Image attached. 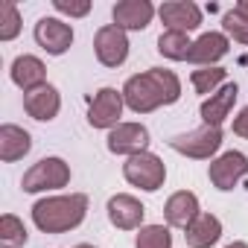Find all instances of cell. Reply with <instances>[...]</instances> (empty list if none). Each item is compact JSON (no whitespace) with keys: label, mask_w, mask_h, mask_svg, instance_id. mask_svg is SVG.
Returning <instances> with one entry per match:
<instances>
[{"label":"cell","mask_w":248,"mask_h":248,"mask_svg":"<svg viewBox=\"0 0 248 248\" xmlns=\"http://www.w3.org/2000/svg\"><path fill=\"white\" fill-rule=\"evenodd\" d=\"M126 108L135 114H152L161 105H175L181 99V79L175 70L167 67H149L143 73H135L126 79V85L120 88Z\"/></svg>","instance_id":"1"},{"label":"cell","mask_w":248,"mask_h":248,"mask_svg":"<svg viewBox=\"0 0 248 248\" xmlns=\"http://www.w3.org/2000/svg\"><path fill=\"white\" fill-rule=\"evenodd\" d=\"M32 225L41 233H67L79 228L88 216V196L67 193V196H44L32 204Z\"/></svg>","instance_id":"2"},{"label":"cell","mask_w":248,"mask_h":248,"mask_svg":"<svg viewBox=\"0 0 248 248\" xmlns=\"http://www.w3.org/2000/svg\"><path fill=\"white\" fill-rule=\"evenodd\" d=\"M70 184V164L64 158H41L38 164H32L24 178H21V190L24 193H53Z\"/></svg>","instance_id":"3"},{"label":"cell","mask_w":248,"mask_h":248,"mask_svg":"<svg viewBox=\"0 0 248 248\" xmlns=\"http://www.w3.org/2000/svg\"><path fill=\"white\" fill-rule=\"evenodd\" d=\"M170 149L184 158H193V161H213V155L222 149V129L202 123L199 129L170 138Z\"/></svg>","instance_id":"4"},{"label":"cell","mask_w":248,"mask_h":248,"mask_svg":"<svg viewBox=\"0 0 248 248\" xmlns=\"http://www.w3.org/2000/svg\"><path fill=\"white\" fill-rule=\"evenodd\" d=\"M123 178L132 187L143 190V193H155L167 181V164L155 152H140L135 158H126V164H123Z\"/></svg>","instance_id":"5"},{"label":"cell","mask_w":248,"mask_h":248,"mask_svg":"<svg viewBox=\"0 0 248 248\" xmlns=\"http://www.w3.org/2000/svg\"><path fill=\"white\" fill-rule=\"evenodd\" d=\"M123 108H126V99H123V91L105 85L99 88L91 102H88V126L91 129H105L111 132L114 126H120V117H123Z\"/></svg>","instance_id":"6"},{"label":"cell","mask_w":248,"mask_h":248,"mask_svg":"<svg viewBox=\"0 0 248 248\" xmlns=\"http://www.w3.org/2000/svg\"><path fill=\"white\" fill-rule=\"evenodd\" d=\"M149 129L143 126V123H120V126H114L105 138V146L111 155H123V158H135L140 152H149Z\"/></svg>","instance_id":"7"},{"label":"cell","mask_w":248,"mask_h":248,"mask_svg":"<svg viewBox=\"0 0 248 248\" xmlns=\"http://www.w3.org/2000/svg\"><path fill=\"white\" fill-rule=\"evenodd\" d=\"M245 175H248V155H242V152H236V149L222 152V155L213 158L210 167H207V178H210V184H213L219 193H231Z\"/></svg>","instance_id":"8"},{"label":"cell","mask_w":248,"mask_h":248,"mask_svg":"<svg viewBox=\"0 0 248 248\" xmlns=\"http://www.w3.org/2000/svg\"><path fill=\"white\" fill-rule=\"evenodd\" d=\"M129 35L114 24H105L93 32V53L102 67H120L129 59Z\"/></svg>","instance_id":"9"},{"label":"cell","mask_w":248,"mask_h":248,"mask_svg":"<svg viewBox=\"0 0 248 248\" xmlns=\"http://www.w3.org/2000/svg\"><path fill=\"white\" fill-rule=\"evenodd\" d=\"M35 44L47 53V56H64L73 47V27L62 18H38L35 30H32Z\"/></svg>","instance_id":"10"},{"label":"cell","mask_w":248,"mask_h":248,"mask_svg":"<svg viewBox=\"0 0 248 248\" xmlns=\"http://www.w3.org/2000/svg\"><path fill=\"white\" fill-rule=\"evenodd\" d=\"M155 15H158V9H155L152 0H117V3L111 6V21L123 32L146 30Z\"/></svg>","instance_id":"11"},{"label":"cell","mask_w":248,"mask_h":248,"mask_svg":"<svg viewBox=\"0 0 248 248\" xmlns=\"http://www.w3.org/2000/svg\"><path fill=\"white\" fill-rule=\"evenodd\" d=\"M105 210H108V222L117 231H140L143 228L146 207L132 193H117V196H111L108 204H105Z\"/></svg>","instance_id":"12"},{"label":"cell","mask_w":248,"mask_h":248,"mask_svg":"<svg viewBox=\"0 0 248 248\" xmlns=\"http://www.w3.org/2000/svg\"><path fill=\"white\" fill-rule=\"evenodd\" d=\"M158 18L167 30H175V32H193L202 27V9L193 3V0H167V3L158 6Z\"/></svg>","instance_id":"13"},{"label":"cell","mask_w":248,"mask_h":248,"mask_svg":"<svg viewBox=\"0 0 248 248\" xmlns=\"http://www.w3.org/2000/svg\"><path fill=\"white\" fill-rule=\"evenodd\" d=\"M231 53V38L219 30H210V32H202L196 41H193V50H190V64L196 67H219V62Z\"/></svg>","instance_id":"14"},{"label":"cell","mask_w":248,"mask_h":248,"mask_svg":"<svg viewBox=\"0 0 248 248\" xmlns=\"http://www.w3.org/2000/svg\"><path fill=\"white\" fill-rule=\"evenodd\" d=\"M236 96H239V85L236 82H225L216 93H210L202 102V108H199L202 123H204V126H219L222 129V123L231 117V111L236 105Z\"/></svg>","instance_id":"15"},{"label":"cell","mask_w":248,"mask_h":248,"mask_svg":"<svg viewBox=\"0 0 248 248\" xmlns=\"http://www.w3.org/2000/svg\"><path fill=\"white\" fill-rule=\"evenodd\" d=\"M24 111H27L32 120H38V123L56 120L59 111H62V93H59V88L47 82V85H41V88L24 93Z\"/></svg>","instance_id":"16"},{"label":"cell","mask_w":248,"mask_h":248,"mask_svg":"<svg viewBox=\"0 0 248 248\" xmlns=\"http://www.w3.org/2000/svg\"><path fill=\"white\" fill-rule=\"evenodd\" d=\"M9 76H12V82H15L24 93H30V91H35V88L47 85V67H44V62H41L38 56H32V53L15 56V62H12V67H9Z\"/></svg>","instance_id":"17"},{"label":"cell","mask_w":248,"mask_h":248,"mask_svg":"<svg viewBox=\"0 0 248 248\" xmlns=\"http://www.w3.org/2000/svg\"><path fill=\"white\" fill-rule=\"evenodd\" d=\"M199 213H202L199 196L190 193V190L172 193V196L167 199V204H164V219H167V225H170V228H178V231H187L190 222H193Z\"/></svg>","instance_id":"18"},{"label":"cell","mask_w":248,"mask_h":248,"mask_svg":"<svg viewBox=\"0 0 248 248\" xmlns=\"http://www.w3.org/2000/svg\"><path fill=\"white\" fill-rule=\"evenodd\" d=\"M32 149V135L15 123H3L0 126V161L3 164H15L24 155H30Z\"/></svg>","instance_id":"19"},{"label":"cell","mask_w":248,"mask_h":248,"mask_svg":"<svg viewBox=\"0 0 248 248\" xmlns=\"http://www.w3.org/2000/svg\"><path fill=\"white\" fill-rule=\"evenodd\" d=\"M219 236H222V222H219V216L204 213V210H202V213L190 222V228L184 231L187 248H210V245L219 242Z\"/></svg>","instance_id":"20"},{"label":"cell","mask_w":248,"mask_h":248,"mask_svg":"<svg viewBox=\"0 0 248 248\" xmlns=\"http://www.w3.org/2000/svg\"><path fill=\"white\" fill-rule=\"evenodd\" d=\"M193 50V41L187 32H175V30H164L158 38V53L170 62H187Z\"/></svg>","instance_id":"21"},{"label":"cell","mask_w":248,"mask_h":248,"mask_svg":"<svg viewBox=\"0 0 248 248\" xmlns=\"http://www.w3.org/2000/svg\"><path fill=\"white\" fill-rule=\"evenodd\" d=\"M225 82H228V70H225V67H196V70L190 73L193 91L202 93L204 99H207L210 93H216Z\"/></svg>","instance_id":"22"},{"label":"cell","mask_w":248,"mask_h":248,"mask_svg":"<svg viewBox=\"0 0 248 248\" xmlns=\"http://www.w3.org/2000/svg\"><path fill=\"white\" fill-rule=\"evenodd\" d=\"M135 248H172L170 225H143L135 236Z\"/></svg>","instance_id":"23"},{"label":"cell","mask_w":248,"mask_h":248,"mask_svg":"<svg viewBox=\"0 0 248 248\" xmlns=\"http://www.w3.org/2000/svg\"><path fill=\"white\" fill-rule=\"evenodd\" d=\"M27 239H30V231H27L24 219H18L15 213L0 216V242L18 248V245H27Z\"/></svg>","instance_id":"24"},{"label":"cell","mask_w":248,"mask_h":248,"mask_svg":"<svg viewBox=\"0 0 248 248\" xmlns=\"http://www.w3.org/2000/svg\"><path fill=\"white\" fill-rule=\"evenodd\" d=\"M21 35V12L12 0H0V41H15Z\"/></svg>","instance_id":"25"},{"label":"cell","mask_w":248,"mask_h":248,"mask_svg":"<svg viewBox=\"0 0 248 248\" xmlns=\"http://www.w3.org/2000/svg\"><path fill=\"white\" fill-rule=\"evenodd\" d=\"M222 32L228 38H233L236 44L248 47V15H242L236 9H228L225 18H222Z\"/></svg>","instance_id":"26"},{"label":"cell","mask_w":248,"mask_h":248,"mask_svg":"<svg viewBox=\"0 0 248 248\" xmlns=\"http://www.w3.org/2000/svg\"><path fill=\"white\" fill-rule=\"evenodd\" d=\"M53 9L67 18H85L91 12V0H53Z\"/></svg>","instance_id":"27"},{"label":"cell","mask_w":248,"mask_h":248,"mask_svg":"<svg viewBox=\"0 0 248 248\" xmlns=\"http://www.w3.org/2000/svg\"><path fill=\"white\" fill-rule=\"evenodd\" d=\"M231 129H233V135H236V138L248 140V105H245V108H239V114H236V117H233V123H231Z\"/></svg>","instance_id":"28"},{"label":"cell","mask_w":248,"mask_h":248,"mask_svg":"<svg viewBox=\"0 0 248 248\" xmlns=\"http://www.w3.org/2000/svg\"><path fill=\"white\" fill-rule=\"evenodd\" d=\"M233 9H236V12H242V15H248V0H239Z\"/></svg>","instance_id":"29"},{"label":"cell","mask_w":248,"mask_h":248,"mask_svg":"<svg viewBox=\"0 0 248 248\" xmlns=\"http://www.w3.org/2000/svg\"><path fill=\"white\" fill-rule=\"evenodd\" d=\"M225 248H248V242H242V239H233V242H228Z\"/></svg>","instance_id":"30"},{"label":"cell","mask_w":248,"mask_h":248,"mask_svg":"<svg viewBox=\"0 0 248 248\" xmlns=\"http://www.w3.org/2000/svg\"><path fill=\"white\" fill-rule=\"evenodd\" d=\"M73 248H96V245H91V242H79V245H73Z\"/></svg>","instance_id":"31"},{"label":"cell","mask_w":248,"mask_h":248,"mask_svg":"<svg viewBox=\"0 0 248 248\" xmlns=\"http://www.w3.org/2000/svg\"><path fill=\"white\" fill-rule=\"evenodd\" d=\"M3 248H12V245H3Z\"/></svg>","instance_id":"32"}]
</instances>
